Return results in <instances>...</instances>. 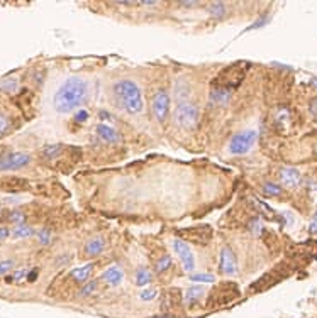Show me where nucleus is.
<instances>
[{
    "label": "nucleus",
    "instance_id": "31",
    "mask_svg": "<svg viewBox=\"0 0 317 318\" xmlns=\"http://www.w3.org/2000/svg\"><path fill=\"white\" fill-rule=\"evenodd\" d=\"M9 220L10 222H15L17 225L24 224V214H22V211H12V214L9 215Z\"/></svg>",
    "mask_w": 317,
    "mask_h": 318
},
{
    "label": "nucleus",
    "instance_id": "37",
    "mask_svg": "<svg viewBox=\"0 0 317 318\" xmlns=\"http://www.w3.org/2000/svg\"><path fill=\"white\" fill-rule=\"evenodd\" d=\"M29 281V283H33V281L38 279V269H33V271H29L28 273V278H26Z\"/></svg>",
    "mask_w": 317,
    "mask_h": 318
},
{
    "label": "nucleus",
    "instance_id": "35",
    "mask_svg": "<svg viewBox=\"0 0 317 318\" xmlns=\"http://www.w3.org/2000/svg\"><path fill=\"white\" fill-rule=\"evenodd\" d=\"M75 120H77V122H80V124H83V122H85V120H88V114H87V110H77Z\"/></svg>",
    "mask_w": 317,
    "mask_h": 318
},
{
    "label": "nucleus",
    "instance_id": "8",
    "mask_svg": "<svg viewBox=\"0 0 317 318\" xmlns=\"http://www.w3.org/2000/svg\"><path fill=\"white\" fill-rule=\"evenodd\" d=\"M31 163L28 152H5L0 156V171H17Z\"/></svg>",
    "mask_w": 317,
    "mask_h": 318
},
{
    "label": "nucleus",
    "instance_id": "10",
    "mask_svg": "<svg viewBox=\"0 0 317 318\" xmlns=\"http://www.w3.org/2000/svg\"><path fill=\"white\" fill-rule=\"evenodd\" d=\"M219 269H221V273L226 274V276H234V274L237 273L236 256H234V252H232L229 247H224L223 251H221Z\"/></svg>",
    "mask_w": 317,
    "mask_h": 318
},
{
    "label": "nucleus",
    "instance_id": "28",
    "mask_svg": "<svg viewBox=\"0 0 317 318\" xmlns=\"http://www.w3.org/2000/svg\"><path fill=\"white\" fill-rule=\"evenodd\" d=\"M158 296V291L155 288H146V289H142L141 293H139V300L142 301H151V300H155Z\"/></svg>",
    "mask_w": 317,
    "mask_h": 318
},
{
    "label": "nucleus",
    "instance_id": "14",
    "mask_svg": "<svg viewBox=\"0 0 317 318\" xmlns=\"http://www.w3.org/2000/svg\"><path fill=\"white\" fill-rule=\"evenodd\" d=\"M102 279L107 281L110 286H119L120 283H123V279H124V273H123V269H120L119 266H115V264H114V266H109L102 273Z\"/></svg>",
    "mask_w": 317,
    "mask_h": 318
},
{
    "label": "nucleus",
    "instance_id": "13",
    "mask_svg": "<svg viewBox=\"0 0 317 318\" xmlns=\"http://www.w3.org/2000/svg\"><path fill=\"white\" fill-rule=\"evenodd\" d=\"M95 132H97V136L102 139L104 142H109V144H115V142L120 141V136L119 132L112 129L110 125H105V124H99L95 127Z\"/></svg>",
    "mask_w": 317,
    "mask_h": 318
},
{
    "label": "nucleus",
    "instance_id": "34",
    "mask_svg": "<svg viewBox=\"0 0 317 318\" xmlns=\"http://www.w3.org/2000/svg\"><path fill=\"white\" fill-rule=\"evenodd\" d=\"M7 129H9V119L0 114V136H2Z\"/></svg>",
    "mask_w": 317,
    "mask_h": 318
},
{
    "label": "nucleus",
    "instance_id": "19",
    "mask_svg": "<svg viewBox=\"0 0 317 318\" xmlns=\"http://www.w3.org/2000/svg\"><path fill=\"white\" fill-rule=\"evenodd\" d=\"M34 234V230L31 229L29 225L26 224H20V225H15L12 230H10V235H14L15 238H26V237H31Z\"/></svg>",
    "mask_w": 317,
    "mask_h": 318
},
{
    "label": "nucleus",
    "instance_id": "22",
    "mask_svg": "<svg viewBox=\"0 0 317 318\" xmlns=\"http://www.w3.org/2000/svg\"><path fill=\"white\" fill-rule=\"evenodd\" d=\"M28 273H29V269H15V271H12V274L10 276L5 278V283H9V284H12V283H20V281H24L26 278H28Z\"/></svg>",
    "mask_w": 317,
    "mask_h": 318
},
{
    "label": "nucleus",
    "instance_id": "33",
    "mask_svg": "<svg viewBox=\"0 0 317 318\" xmlns=\"http://www.w3.org/2000/svg\"><path fill=\"white\" fill-rule=\"evenodd\" d=\"M250 227H251L250 230H251V234H253V235H260V234H261V222L258 220V219L253 220Z\"/></svg>",
    "mask_w": 317,
    "mask_h": 318
},
{
    "label": "nucleus",
    "instance_id": "6",
    "mask_svg": "<svg viewBox=\"0 0 317 318\" xmlns=\"http://www.w3.org/2000/svg\"><path fill=\"white\" fill-rule=\"evenodd\" d=\"M177 235L182 237L180 241L183 242H193V244H200V246H205V244L210 242L214 234L209 225H202V227H190V229H178Z\"/></svg>",
    "mask_w": 317,
    "mask_h": 318
},
{
    "label": "nucleus",
    "instance_id": "20",
    "mask_svg": "<svg viewBox=\"0 0 317 318\" xmlns=\"http://www.w3.org/2000/svg\"><path fill=\"white\" fill-rule=\"evenodd\" d=\"M231 97L229 90H223V88H212L210 92V100H214L215 103H226Z\"/></svg>",
    "mask_w": 317,
    "mask_h": 318
},
{
    "label": "nucleus",
    "instance_id": "30",
    "mask_svg": "<svg viewBox=\"0 0 317 318\" xmlns=\"http://www.w3.org/2000/svg\"><path fill=\"white\" fill-rule=\"evenodd\" d=\"M38 237H39V242L43 244V246H46V244H50V241H51V232H50V229L39 230V232H38Z\"/></svg>",
    "mask_w": 317,
    "mask_h": 318
},
{
    "label": "nucleus",
    "instance_id": "25",
    "mask_svg": "<svg viewBox=\"0 0 317 318\" xmlns=\"http://www.w3.org/2000/svg\"><path fill=\"white\" fill-rule=\"evenodd\" d=\"M263 192H265V195H268V197H280V195H282V188L275 183H265L263 184Z\"/></svg>",
    "mask_w": 317,
    "mask_h": 318
},
{
    "label": "nucleus",
    "instance_id": "38",
    "mask_svg": "<svg viewBox=\"0 0 317 318\" xmlns=\"http://www.w3.org/2000/svg\"><path fill=\"white\" fill-rule=\"evenodd\" d=\"M9 235H10V229H7V227H0V241L7 238Z\"/></svg>",
    "mask_w": 317,
    "mask_h": 318
},
{
    "label": "nucleus",
    "instance_id": "41",
    "mask_svg": "<svg viewBox=\"0 0 317 318\" xmlns=\"http://www.w3.org/2000/svg\"><path fill=\"white\" fill-rule=\"evenodd\" d=\"M312 85H314V87H317V78H314V80H312Z\"/></svg>",
    "mask_w": 317,
    "mask_h": 318
},
{
    "label": "nucleus",
    "instance_id": "40",
    "mask_svg": "<svg viewBox=\"0 0 317 318\" xmlns=\"http://www.w3.org/2000/svg\"><path fill=\"white\" fill-rule=\"evenodd\" d=\"M310 112H312L315 117H317V98L312 100V103H310Z\"/></svg>",
    "mask_w": 317,
    "mask_h": 318
},
{
    "label": "nucleus",
    "instance_id": "24",
    "mask_svg": "<svg viewBox=\"0 0 317 318\" xmlns=\"http://www.w3.org/2000/svg\"><path fill=\"white\" fill-rule=\"evenodd\" d=\"M170 268H172V256L165 254V256H161L160 259H158V262H156V273H165Z\"/></svg>",
    "mask_w": 317,
    "mask_h": 318
},
{
    "label": "nucleus",
    "instance_id": "32",
    "mask_svg": "<svg viewBox=\"0 0 317 318\" xmlns=\"http://www.w3.org/2000/svg\"><path fill=\"white\" fill-rule=\"evenodd\" d=\"M95 288H97V283H95V281H90V283H87V284H85V288H83V289L80 291V295H82V296L92 295L93 291H95Z\"/></svg>",
    "mask_w": 317,
    "mask_h": 318
},
{
    "label": "nucleus",
    "instance_id": "21",
    "mask_svg": "<svg viewBox=\"0 0 317 318\" xmlns=\"http://www.w3.org/2000/svg\"><path fill=\"white\" fill-rule=\"evenodd\" d=\"M151 283V273H150V269H146V268H139L136 271V284L137 286H148Z\"/></svg>",
    "mask_w": 317,
    "mask_h": 318
},
{
    "label": "nucleus",
    "instance_id": "2",
    "mask_svg": "<svg viewBox=\"0 0 317 318\" xmlns=\"http://www.w3.org/2000/svg\"><path fill=\"white\" fill-rule=\"evenodd\" d=\"M114 98L120 110L131 115L139 114L142 110V97L139 87L133 80H120L114 85Z\"/></svg>",
    "mask_w": 317,
    "mask_h": 318
},
{
    "label": "nucleus",
    "instance_id": "16",
    "mask_svg": "<svg viewBox=\"0 0 317 318\" xmlns=\"http://www.w3.org/2000/svg\"><path fill=\"white\" fill-rule=\"evenodd\" d=\"M205 295V288L204 286H190V288L185 291V303L187 305H193L197 303V301L202 298V296Z\"/></svg>",
    "mask_w": 317,
    "mask_h": 318
},
{
    "label": "nucleus",
    "instance_id": "5",
    "mask_svg": "<svg viewBox=\"0 0 317 318\" xmlns=\"http://www.w3.org/2000/svg\"><path fill=\"white\" fill-rule=\"evenodd\" d=\"M258 139V132L256 130H245L239 134L232 136V139L229 142V152L234 156H241L250 152V149L255 146V142Z\"/></svg>",
    "mask_w": 317,
    "mask_h": 318
},
{
    "label": "nucleus",
    "instance_id": "9",
    "mask_svg": "<svg viewBox=\"0 0 317 318\" xmlns=\"http://www.w3.org/2000/svg\"><path fill=\"white\" fill-rule=\"evenodd\" d=\"M173 251H175L177 256L180 257L185 271L192 273L195 269V257H193V252L190 251L188 244L180 241V238H175V241H173Z\"/></svg>",
    "mask_w": 317,
    "mask_h": 318
},
{
    "label": "nucleus",
    "instance_id": "36",
    "mask_svg": "<svg viewBox=\"0 0 317 318\" xmlns=\"http://www.w3.org/2000/svg\"><path fill=\"white\" fill-rule=\"evenodd\" d=\"M309 230H310V234H317V211H315V215H314L312 222H310Z\"/></svg>",
    "mask_w": 317,
    "mask_h": 318
},
{
    "label": "nucleus",
    "instance_id": "18",
    "mask_svg": "<svg viewBox=\"0 0 317 318\" xmlns=\"http://www.w3.org/2000/svg\"><path fill=\"white\" fill-rule=\"evenodd\" d=\"M93 271V266L92 264H87V266H82V268H77L71 271V278L77 281V283H83V281H87L88 276H90V273Z\"/></svg>",
    "mask_w": 317,
    "mask_h": 318
},
{
    "label": "nucleus",
    "instance_id": "27",
    "mask_svg": "<svg viewBox=\"0 0 317 318\" xmlns=\"http://www.w3.org/2000/svg\"><path fill=\"white\" fill-rule=\"evenodd\" d=\"M190 279H192L193 283H214V281H215V278L212 276V274H202V273L192 274Z\"/></svg>",
    "mask_w": 317,
    "mask_h": 318
},
{
    "label": "nucleus",
    "instance_id": "23",
    "mask_svg": "<svg viewBox=\"0 0 317 318\" xmlns=\"http://www.w3.org/2000/svg\"><path fill=\"white\" fill-rule=\"evenodd\" d=\"M209 14L212 15L214 19H223L224 15H226V5H224L223 2H214V4H210Z\"/></svg>",
    "mask_w": 317,
    "mask_h": 318
},
{
    "label": "nucleus",
    "instance_id": "3",
    "mask_svg": "<svg viewBox=\"0 0 317 318\" xmlns=\"http://www.w3.org/2000/svg\"><path fill=\"white\" fill-rule=\"evenodd\" d=\"M246 70H248L246 63H236V65L224 68L212 82V88H223V90H229L231 92L232 88H236L237 85L242 82Z\"/></svg>",
    "mask_w": 317,
    "mask_h": 318
},
{
    "label": "nucleus",
    "instance_id": "1",
    "mask_svg": "<svg viewBox=\"0 0 317 318\" xmlns=\"http://www.w3.org/2000/svg\"><path fill=\"white\" fill-rule=\"evenodd\" d=\"M88 100V83L80 76L68 78L55 93V109L60 114H70Z\"/></svg>",
    "mask_w": 317,
    "mask_h": 318
},
{
    "label": "nucleus",
    "instance_id": "17",
    "mask_svg": "<svg viewBox=\"0 0 317 318\" xmlns=\"http://www.w3.org/2000/svg\"><path fill=\"white\" fill-rule=\"evenodd\" d=\"M175 97L180 103L187 102L188 97H190V85L188 82H185V80H178L177 85H175Z\"/></svg>",
    "mask_w": 317,
    "mask_h": 318
},
{
    "label": "nucleus",
    "instance_id": "39",
    "mask_svg": "<svg viewBox=\"0 0 317 318\" xmlns=\"http://www.w3.org/2000/svg\"><path fill=\"white\" fill-rule=\"evenodd\" d=\"M266 22H268V17H263V19H260V20H256V22L253 24L250 29H258V28H261L263 24H266Z\"/></svg>",
    "mask_w": 317,
    "mask_h": 318
},
{
    "label": "nucleus",
    "instance_id": "12",
    "mask_svg": "<svg viewBox=\"0 0 317 318\" xmlns=\"http://www.w3.org/2000/svg\"><path fill=\"white\" fill-rule=\"evenodd\" d=\"M280 181H282V184L285 188L288 190H295L299 188L300 181H302V174H300L299 169L295 168H283L280 169Z\"/></svg>",
    "mask_w": 317,
    "mask_h": 318
},
{
    "label": "nucleus",
    "instance_id": "7",
    "mask_svg": "<svg viewBox=\"0 0 317 318\" xmlns=\"http://www.w3.org/2000/svg\"><path fill=\"white\" fill-rule=\"evenodd\" d=\"M151 114L155 120L165 122L170 114V95L165 90H158L151 98Z\"/></svg>",
    "mask_w": 317,
    "mask_h": 318
},
{
    "label": "nucleus",
    "instance_id": "26",
    "mask_svg": "<svg viewBox=\"0 0 317 318\" xmlns=\"http://www.w3.org/2000/svg\"><path fill=\"white\" fill-rule=\"evenodd\" d=\"M61 151H63V146H60V144H53V146H46V147H44L43 154H44V157H50V159H51V157H56Z\"/></svg>",
    "mask_w": 317,
    "mask_h": 318
},
{
    "label": "nucleus",
    "instance_id": "15",
    "mask_svg": "<svg viewBox=\"0 0 317 318\" xmlns=\"http://www.w3.org/2000/svg\"><path fill=\"white\" fill-rule=\"evenodd\" d=\"M105 249V241L102 237H93L85 244V254L87 256H99Z\"/></svg>",
    "mask_w": 317,
    "mask_h": 318
},
{
    "label": "nucleus",
    "instance_id": "11",
    "mask_svg": "<svg viewBox=\"0 0 317 318\" xmlns=\"http://www.w3.org/2000/svg\"><path fill=\"white\" fill-rule=\"evenodd\" d=\"M0 188L7 193H20L29 190V181L26 178H19V176H9L0 179Z\"/></svg>",
    "mask_w": 317,
    "mask_h": 318
},
{
    "label": "nucleus",
    "instance_id": "4",
    "mask_svg": "<svg viewBox=\"0 0 317 318\" xmlns=\"http://www.w3.org/2000/svg\"><path fill=\"white\" fill-rule=\"evenodd\" d=\"M175 124L182 129H193L199 124V109L197 105L183 102L175 109Z\"/></svg>",
    "mask_w": 317,
    "mask_h": 318
},
{
    "label": "nucleus",
    "instance_id": "29",
    "mask_svg": "<svg viewBox=\"0 0 317 318\" xmlns=\"http://www.w3.org/2000/svg\"><path fill=\"white\" fill-rule=\"evenodd\" d=\"M14 269V261L12 259H7V261H2L0 262V276H5V274H9L10 271Z\"/></svg>",
    "mask_w": 317,
    "mask_h": 318
}]
</instances>
